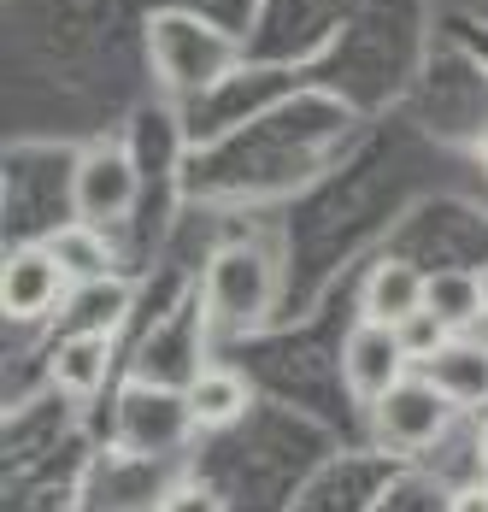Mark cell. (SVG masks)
Here are the masks:
<instances>
[{
    "instance_id": "5bb4252c",
    "label": "cell",
    "mask_w": 488,
    "mask_h": 512,
    "mask_svg": "<svg viewBox=\"0 0 488 512\" xmlns=\"http://www.w3.org/2000/svg\"><path fill=\"white\" fill-rule=\"evenodd\" d=\"M400 348H406V359H412V365H430L436 354H447V348H453V324H441L436 312H418L412 324H400Z\"/></svg>"
},
{
    "instance_id": "8fae6325",
    "label": "cell",
    "mask_w": 488,
    "mask_h": 512,
    "mask_svg": "<svg viewBox=\"0 0 488 512\" xmlns=\"http://www.w3.org/2000/svg\"><path fill=\"white\" fill-rule=\"evenodd\" d=\"M59 265H65V277L83 289V283H100V277H112V254H106V242H100L95 224H71V230H59L42 242Z\"/></svg>"
},
{
    "instance_id": "e0dca14e",
    "label": "cell",
    "mask_w": 488,
    "mask_h": 512,
    "mask_svg": "<svg viewBox=\"0 0 488 512\" xmlns=\"http://www.w3.org/2000/svg\"><path fill=\"white\" fill-rule=\"evenodd\" d=\"M459 342H471V348H483V354H488V307L477 312V318H471L465 330H459Z\"/></svg>"
},
{
    "instance_id": "52a82bcc",
    "label": "cell",
    "mask_w": 488,
    "mask_h": 512,
    "mask_svg": "<svg viewBox=\"0 0 488 512\" xmlns=\"http://www.w3.org/2000/svg\"><path fill=\"white\" fill-rule=\"evenodd\" d=\"M424 301H430V277L418 265H406V259H383L359 289V318L383 324V330H400V324H412L424 312Z\"/></svg>"
},
{
    "instance_id": "7c38bea8",
    "label": "cell",
    "mask_w": 488,
    "mask_h": 512,
    "mask_svg": "<svg viewBox=\"0 0 488 512\" xmlns=\"http://www.w3.org/2000/svg\"><path fill=\"white\" fill-rule=\"evenodd\" d=\"M124 312H130V289L112 283V277L71 289V301H65V318H71L77 330H89V336H112V330L124 324Z\"/></svg>"
},
{
    "instance_id": "2e32d148",
    "label": "cell",
    "mask_w": 488,
    "mask_h": 512,
    "mask_svg": "<svg viewBox=\"0 0 488 512\" xmlns=\"http://www.w3.org/2000/svg\"><path fill=\"white\" fill-rule=\"evenodd\" d=\"M447 512H488V483H465V489H453Z\"/></svg>"
},
{
    "instance_id": "9c48e42d",
    "label": "cell",
    "mask_w": 488,
    "mask_h": 512,
    "mask_svg": "<svg viewBox=\"0 0 488 512\" xmlns=\"http://www.w3.org/2000/svg\"><path fill=\"white\" fill-rule=\"evenodd\" d=\"M424 371H430V383L447 395V407L453 412L459 407H483L488 401V354L483 348H471V342H459V336H453V348L436 354Z\"/></svg>"
},
{
    "instance_id": "4fadbf2b",
    "label": "cell",
    "mask_w": 488,
    "mask_h": 512,
    "mask_svg": "<svg viewBox=\"0 0 488 512\" xmlns=\"http://www.w3.org/2000/svg\"><path fill=\"white\" fill-rule=\"evenodd\" d=\"M483 283L471 277V271H436L430 277V301H424V312H436L441 324H453V336L483 312Z\"/></svg>"
},
{
    "instance_id": "ba28073f",
    "label": "cell",
    "mask_w": 488,
    "mask_h": 512,
    "mask_svg": "<svg viewBox=\"0 0 488 512\" xmlns=\"http://www.w3.org/2000/svg\"><path fill=\"white\" fill-rule=\"evenodd\" d=\"M183 401H189V424L200 430H224V424H236L253 401V389H247L242 371H230V365H206L195 383L183 389Z\"/></svg>"
},
{
    "instance_id": "6da1fadb",
    "label": "cell",
    "mask_w": 488,
    "mask_h": 512,
    "mask_svg": "<svg viewBox=\"0 0 488 512\" xmlns=\"http://www.w3.org/2000/svg\"><path fill=\"white\" fill-rule=\"evenodd\" d=\"M153 65L165 71L171 89H206L236 65V48L195 18L165 12V18H153Z\"/></svg>"
},
{
    "instance_id": "3957f363",
    "label": "cell",
    "mask_w": 488,
    "mask_h": 512,
    "mask_svg": "<svg viewBox=\"0 0 488 512\" xmlns=\"http://www.w3.org/2000/svg\"><path fill=\"white\" fill-rule=\"evenodd\" d=\"M271 295H277V283H271V265L253 254V248H224V254H212L206 265V301L212 312L224 318V324H259L265 312H271Z\"/></svg>"
},
{
    "instance_id": "7a4b0ae2",
    "label": "cell",
    "mask_w": 488,
    "mask_h": 512,
    "mask_svg": "<svg viewBox=\"0 0 488 512\" xmlns=\"http://www.w3.org/2000/svg\"><path fill=\"white\" fill-rule=\"evenodd\" d=\"M453 424V407L436 383L424 377H406L400 389H389L383 401H371V436L394 448V454H418V448H436Z\"/></svg>"
},
{
    "instance_id": "ac0fdd59",
    "label": "cell",
    "mask_w": 488,
    "mask_h": 512,
    "mask_svg": "<svg viewBox=\"0 0 488 512\" xmlns=\"http://www.w3.org/2000/svg\"><path fill=\"white\" fill-rule=\"evenodd\" d=\"M477 454H483V465H488V424H483V442H477Z\"/></svg>"
},
{
    "instance_id": "8992f818",
    "label": "cell",
    "mask_w": 488,
    "mask_h": 512,
    "mask_svg": "<svg viewBox=\"0 0 488 512\" xmlns=\"http://www.w3.org/2000/svg\"><path fill=\"white\" fill-rule=\"evenodd\" d=\"M406 365H412V359H406V348H400V330L359 324V330L342 342V383L365 401V407L406 383Z\"/></svg>"
},
{
    "instance_id": "5b68a950",
    "label": "cell",
    "mask_w": 488,
    "mask_h": 512,
    "mask_svg": "<svg viewBox=\"0 0 488 512\" xmlns=\"http://www.w3.org/2000/svg\"><path fill=\"white\" fill-rule=\"evenodd\" d=\"M71 289L77 283L65 277V265L48 248H12L6 271H0V307H6V318H18V324L59 312L71 301Z\"/></svg>"
},
{
    "instance_id": "277c9868",
    "label": "cell",
    "mask_w": 488,
    "mask_h": 512,
    "mask_svg": "<svg viewBox=\"0 0 488 512\" xmlns=\"http://www.w3.org/2000/svg\"><path fill=\"white\" fill-rule=\"evenodd\" d=\"M71 206H77V224H118V218H130V206H136V165L124 148H89V154L77 159V171H71Z\"/></svg>"
},
{
    "instance_id": "9a60e30c",
    "label": "cell",
    "mask_w": 488,
    "mask_h": 512,
    "mask_svg": "<svg viewBox=\"0 0 488 512\" xmlns=\"http://www.w3.org/2000/svg\"><path fill=\"white\" fill-rule=\"evenodd\" d=\"M159 512H218V495L212 489H200V483H183V489H171Z\"/></svg>"
},
{
    "instance_id": "30bf717a",
    "label": "cell",
    "mask_w": 488,
    "mask_h": 512,
    "mask_svg": "<svg viewBox=\"0 0 488 512\" xmlns=\"http://www.w3.org/2000/svg\"><path fill=\"white\" fill-rule=\"evenodd\" d=\"M112 371V336H89V330H71L59 348H53V383L65 395H95Z\"/></svg>"
}]
</instances>
